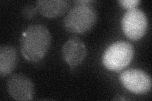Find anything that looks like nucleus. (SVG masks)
Here are the masks:
<instances>
[{"label":"nucleus","mask_w":152,"mask_h":101,"mask_svg":"<svg viewBox=\"0 0 152 101\" xmlns=\"http://www.w3.org/2000/svg\"><path fill=\"white\" fill-rule=\"evenodd\" d=\"M134 50L129 42L118 41L109 46L103 56L104 66L108 70L119 71L130 64Z\"/></svg>","instance_id":"3"},{"label":"nucleus","mask_w":152,"mask_h":101,"mask_svg":"<svg viewBox=\"0 0 152 101\" xmlns=\"http://www.w3.org/2000/svg\"><path fill=\"white\" fill-rule=\"evenodd\" d=\"M120 79L124 87L136 94L148 93L151 88V80L148 75L138 69H129L121 75Z\"/></svg>","instance_id":"5"},{"label":"nucleus","mask_w":152,"mask_h":101,"mask_svg":"<svg viewBox=\"0 0 152 101\" xmlns=\"http://www.w3.org/2000/svg\"><path fill=\"white\" fill-rule=\"evenodd\" d=\"M122 31L129 39L137 41L144 36L148 27V20L141 9L127 10L122 19Z\"/></svg>","instance_id":"4"},{"label":"nucleus","mask_w":152,"mask_h":101,"mask_svg":"<svg viewBox=\"0 0 152 101\" xmlns=\"http://www.w3.org/2000/svg\"><path fill=\"white\" fill-rule=\"evenodd\" d=\"M9 94L17 100H31L34 97V88L30 78L23 74H14L7 82Z\"/></svg>","instance_id":"6"},{"label":"nucleus","mask_w":152,"mask_h":101,"mask_svg":"<svg viewBox=\"0 0 152 101\" xmlns=\"http://www.w3.org/2000/svg\"><path fill=\"white\" fill-rule=\"evenodd\" d=\"M37 12L36 7H34L33 6L28 5L22 9V14L23 17L27 19H32L34 18Z\"/></svg>","instance_id":"10"},{"label":"nucleus","mask_w":152,"mask_h":101,"mask_svg":"<svg viewBox=\"0 0 152 101\" xmlns=\"http://www.w3.org/2000/svg\"><path fill=\"white\" fill-rule=\"evenodd\" d=\"M140 3V1H139V0H121V1H118V3L120 4L121 7L127 9L128 10L137 8V7L138 6Z\"/></svg>","instance_id":"11"},{"label":"nucleus","mask_w":152,"mask_h":101,"mask_svg":"<svg viewBox=\"0 0 152 101\" xmlns=\"http://www.w3.org/2000/svg\"><path fill=\"white\" fill-rule=\"evenodd\" d=\"M51 36L42 25H32L26 28L20 39V50L27 61L37 62L43 57L48 50Z\"/></svg>","instance_id":"1"},{"label":"nucleus","mask_w":152,"mask_h":101,"mask_svg":"<svg viewBox=\"0 0 152 101\" xmlns=\"http://www.w3.org/2000/svg\"><path fill=\"white\" fill-rule=\"evenodd\" d=\"M62 56L71 67L77 66L81 63L86 56V48L79 38L71 37L62 47Z\"/></svg>","instance_id":"7"},{"label":"nucleus","mask_w":152,"mask_h":101,"mask_svg":"<svg viewBox=\"0 0 152 101\" xmlns=\"http://www.w3.org/2000/svg\"><path fill=\"white\" fill-rule=\"evenodd\" d=\"M69 7V3L64 0H39L36 3L37 11L42 16L55 18L64 14Z\"/></svg>","instance_id":"8"},{"label":"nucleus","mask_w":152,"mask_h":101,"mask_svg":"<svg viewBox=\"0 0 152 101\" xmlns=\"http://www.w3.org/2000/svg\"><path fill=\"white\" fill-rule=\"evenodd\" d=\"M18 62L16 49L12 46H2L0 47V75L1 76L11 73L15 68Z\"/></svg>","instance_id":"9"},{"label":"nucleus","mask_w":152,"mask_h":101,"mask_svg":"<svg viewBox=\"0 0 152 101\" xmlns=\"http://www.w3.org/2000/svg\"><path fill=\"white\" fill-rule=\"evenodd\" d=\"M96 21V13L90 3L76 4L64 18V25L69 32L83 33L91 30Z\"/></svg>","instance_id":"2"}]
</instances>
